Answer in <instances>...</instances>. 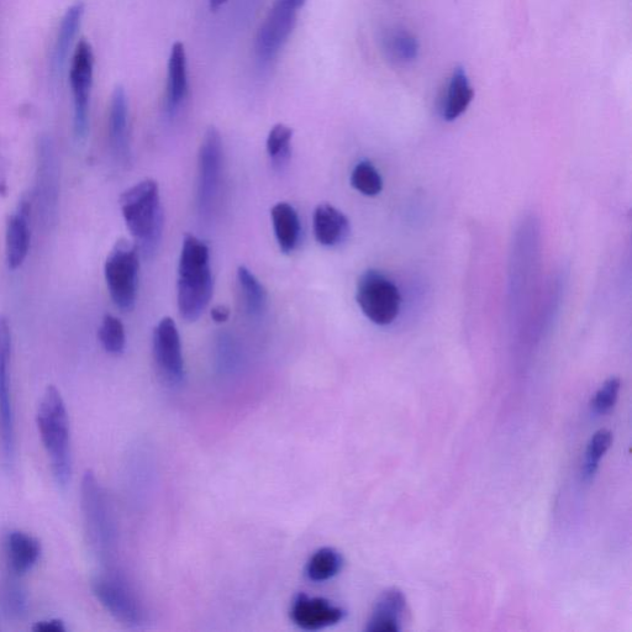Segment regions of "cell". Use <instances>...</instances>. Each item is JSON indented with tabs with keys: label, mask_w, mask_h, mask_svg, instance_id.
<instances>
[{
	"label": "cell",
	"mask_w": 632,
	"mask_h": 632,
	"mask_svg": "<svg viewBox=\"0 0 632 632\" xmlns=\"http://www.w3.org/2000/svg\"><path fill=\"white\" fill-rule=\"evenodd\" d=\"M81 503L89 544L100 560L107 562L117 547V529L107 493L92 471L84 473Z\"/></svg>",
	"instance_id": "obj_4"
},
{
	"label": "cell",
	"mask_w": 632,
	"mask_h": 632,
	"mask_svg": "<svg viewBox=\"0 0 632 632\" xmlns=\"http://www.w3.org/2000/svg\"><path fill=\"white\" fill-rule=\"evenodd\" d=\"M293 130L284 124L273 126L268 134L267 154L272 165L281 170L287 165L292 155Z\"/></svg>",
	"instance_id": "obj_26"
},
{
	"label": "cell",
	"mask_w": 632,
	"mask_h": 632,
	"mask_svg": "<svg viewBox=\"0 0 632 632\" xmlns=\"http://www.w3.org/2000/svg\"><path fill=\"white\" fill-rule=\"evenodd\" d=\"M140 251L135 242L120 240L104 265L105 281L113 303L123 312L135 308L139 293Z\"/></svg>",
	"instance_id": "obj_5"
},
{
	"label": "cell",
	"mask_w": 632,
	"mask_h": 632,
	"mask_svg": "<svg viewBox=\"0 0 632 632\" xmlns=\"http://www.w3.org/2000/svg\"><path fill=\"white\" fill-rule=\"evenodd\" d=\"M237 281H239L242 294H244L247 313L254 318L261 316L267 307V291L263 284L245 266H240L237 270Z\"/></svg>",
	"instance_id": "obj_24"
},
{
	"label": "cell",
	"mask_w": 632,
	"mask_h": 632,
	"mask_svg": "<svg viewBox=\"0 0 632 632\" xmlns=\"http://www.w3.org/2000/svg\"><path fill=\"white\" fill-rule=\"evenodd\" d=\"M407 610V599L397 588L388 589L379 597L366 630L368 632H398Z\"/></svg>",
	"instance_id": "obj_18"
},
{
	"label": "cell",
	"mask_w": 632,
	"mask_h": 632,
	"mask_svg": "<svg viewBox=\"0 0 632 632\" xmlns=\"http://www.w3.org/2000/svg\"><path fill=\"white\" fill-rule=\"evenodd\" d=\"M345 610L323 598H310L300 594L294 600L292 620L300 629L316 631L339 624L345 618Z\"/></svg>",
	"instance_id": "obj_14"
},
{
	"label": "cell",
	"mask_w": 632,
	"mask_h": 632,
	"mask_svg": "<svg viewBox=\"0 0 632 632\" xmlns=\"http://www.w3.org/2000/svg\"><path fill=\"white\" fill-rule=\"evenodd\" d=\"M109 142L115 160L120 165H128L131 158L129 103L123 87L114 89L112 102H110Z\"/></svg>",
	"instance_id": "obj_16"
},
{
	"label": "cell",
	"mask_w": 632,
	"mask_h": 632,
	"mask_svg": "<svg viewBox=\"0 0 632 632\" xmlns=\"http://www.w3.org/2000/svg\"><path fill=\"white\" fill-rule=\"evenodd\" d=\"M351 184L357 192L367 197H376L383 189V179L370 161L357 163L351 173Z\"/></svg>",
	"instance_id": "obj_28"
},
{
	"label": "cell",
	"mask_w": 632,
	"mask_h": 632,
	"mask_svg": "<svg viewBox=\"0 0 632 632\" xmlns=\"http://www.w3.org/2000/svg\"><path fill=\"white\" fill-rule=\"evenodd\" d=\"M474 97L473 88L465 70L457 68L451 77L449 88H447L442 114L447 121H454L460 118L467 108L470 107Z\"/></svg>",
	"instance_id": "obj_23"
},
{
	"label": "cell",
	"mask_w": 632,
	"mask_h": 632,
	"mask_svg": "<svg viewBox=\"0 0 632 632\" xmlns=\"http://www.w3.org/2000/svg\"><path fill=\"white\" fill-rule=\"evenodd\" d=\"M188 91L187 54L183 42L173 44L168 59L167 109L175 114Z\"/></svg>",
	"instance_id": "obj_21"
},
{
	"label": "cell",
	"mask_w": 632,
	"mask_h": 632,
	"mask_svg": "<svg viewBox=\"0 0 632 632\" xmlns=\"http://www.w3.org/2000/svg\"><path fill=\"white\" fill-rule=\"evenodd\" d=\"M210 250L194 235L184 236L178 265L177 304L181 318L197 321L213 297Z\"/></svg>",
	"instance_id": "obj_1"
},
{
	"label": "cell",
	"mask_w": 632,
	"mask_h": 632,
	"mask_svg": "<svg viewBox=\"0 0 632 632\" xmlns=\"http://www.w3.org/2000/svg\"><path fill=\"white\" fill-rule=\"evenodd\" d=\"M12 328L7 316L0 315V452L4 466L12 468L15 458V423L12 400Z\"/></svg>",
	"instance_id": "obj_7"
},
{
	"label": "cell",
	"mask_w": 632,
	"mask_h": 632,
	"mask_svg": "<svg viewBox=\"0 0 632 632\" xmlns=\"http://www.w3.org/2000/svg\"><path fill=\"white\" fill-rule=\"evenodd\" d=\"M281 2L291 5L292 8L299 10L303 7L307 0H281Z\"/></svg>",
	"instance_id": "obj_36"
},
{
	"label": "cell",
	"mask_w": 632,
	"mask_h": 632,
	"mask_svg": "<svg viewBox=\"0 0 632 632\" xmlns=\"http://www.w3.org/2000/svg\"><path fill=\"white\" fill-rule=\"evenodd\" d=\"M8 182L7 171H5V165L2 155H0V196H7Z\"/></svg>",
	"instance_id": "obj_35"
},
{
	"label": "cell",
	"mask_w": 632,
	"mask_h": 632,
	"mask_svg": "<svg viewBox=\"0 0 632 632\" xmlns=\"http://www.w3.org/2000/svg\"><path fill=\"white\" fill-rule=\"evenodd\" d=\"M225 3H228V0H209L210 9L212 10H218Z\"/></svg>",
	"instance_id": "obj_37"
},
{
	"label": "cell",
	"mask_w": 632,
	"mask_h": 632,
	"mask_svg": "<svg viewBox=\"0 0 632 632\" xmlns=\"http://www.w3.org/2000/svg\"><path fill=\"white\" fill-rule=\"evenodd\" d=\"M35 200L42 223H54L60 194V166L54 142L46 135L38 141Z\"/></svg>",
	"instance_id": "obj_10"
},
{
	"label": "cell",
	"mask_w": 632,
	"mask_h": 632,
	"mask_svg": "<svg viewBox=\"0 0 632 632\" xmlns=\"http://www.w3.org/2000/svg\"><path fill=\"white\" fill-rule=\"evenodd\" d=\"M313 229L321 246L336 247L344 244L351 233L350 220L334 205L319 204L314 210Z\"/></svg>",
	"instance_id": "obj_17"
},
{
	"label": "cell",
	"mask_w": 632,
	"mask_h": 632,
	"mask_svg": "<svg viewBox=\"0 0 632 632\" xmlns=\"http://www.w3.org/2000/svg\"><path fill=\"white\" fill-rule=\"evenodd\" d=\"M210 315H212V319L215 323L224 324L230 318V309L226 307V305H217V307L212 309Z\"/></svg>",
	"instance_id": "obj_34"
},
{
	"label": "cell",
	"mask_w": 632,
	"mask_h": 632,
	"mask_svg": "<svg viewBox=\"0 0 632 632\" xmlns=\"http://www.w3.org/2000/svg\"><path fill=\"white\" fill-rule=\"evenodd\" d=\"M36 418L42 444L49 456L52 476L57 486L66 488L72 477L70 419L65 400L55 386L46 388Z\"/></svg>",
	"instance_id": "obj_3"
},
{
	"label": "cell",
	"mask_w": 632,
	"mask_h": 632,
	"mask_svg": "<svg viewBox=\"0 0 632 632\" xmlns=\"http://www.w3.org/2000/svg\"><path fill=\"white\" fill-rule=\"evenodd\" d=\"M387 49L395 60L399 62H412L418 57L419 42L407 31H395L387 39Z\"/></svg>",
	"instance_id": "obj_31"
},
{
	"label": "cell",
	"mask_w": 632,
	"mask_h": 632,
	"mask_svg": "<svg viewBox=\"0 0 632 632\" xmlns=\"http://www.w3.org/2000/svg\"><path fill=\"white\" fill-rule=\"evenodd\" d=\"M621 383L619 378H610L600 387L593 400L594 413L608 414L618 400Z\"/></svg>",
	"instance_id": "obj_32"
},
{
	"label": "cell",
	"mask_w": 632,
	"mask_h": 632,
	"mask_svg": "<svg viewBox=\"0 0 632 632\" xmlns=\"http://www.w3.org/2000/svg\"><path fill=\"white\" fill-rule=\"evenodd\" d=\"M152 350L157 370L168 383L179 384L184 378L181 336L175 320L166 316L156 325L152 335Z\"/></svg>",
	"instance_id": "obj_13"
},
{
	"label": "cell",
	"mask_w": 632,
	"mask_h": 632,
	"mask_svg": "<svg viewBox=\"0 0 632 632\" xmlns=\"http://www.w3.org/2000/svg\"><path fill=\"white\" fill-rule=\"evenodd\" d=\"M344 566L341 553L331 547H324L314 553L307 565V576L313 582H325L334 578Z\"/></svg>",
	"instance_id": "obj_25"
},
{
	"label": "cell",
	"mask_w": 632,
	"mask_h": 632,
	"mask_svg": "<svg viewBox=\"0 0 632 632\" xmlns=\"http://www.w3.org/2000/svg\"><path fill=\"white\" fill-rule=\"evenodd\" d=\"M94 55L92 46L84 39L78 42L73 54L70 81L73 94V134L77 142H84L89 131V102L93 86Z\"/></svg>",
	"instance_id": "obj_8"
},
{
	"label": "cell",
	"mask_w": 632,
	"mask_h": 632,
	"mask_svg": "<svg viewBox=\"0 0 632 632\" xmlns=\"http://www.w3.org/2000/svg\"><path fill=\"white\" fill-rule=\"evenodd\" d=\"M83 14L84 4L78 2L68 8L66 14L63 15L51 61L52 75L56 78H60L65 71L73 42H75L79 28H81Z\"/></svg>",
	"instance_id": "obj_19"
},
{
	"label": "cell",
	"mask_w": 632,
	"mask_h": 632,
	"mask_svg": "<svg viewBox=\"0 0 632 632\" xmlns=\"http://www.w3.org/2000/svg\"><path fill=\"white\" fill-rule=\"evenodd\" d=\"M30 210V200L23 198L17 210L8 218L7 231H5V254H7V265L10 271L19 270L29 255Z\"/></svg>",
	"instance_id": "obj_15"
},
{
	"label": "cell",
	"mask_w": 632,
	"mask_h": 632,
	"mask_svg": "<svg viewBox=\"0 0 632 632\" xmlns=\"http://www.w3.org/2000/svg\"><path fill=\"white\" fill-rule=\"evenodd\" d=\"M5 553L10 572L19 577L28 573L38 563L41 545L34 536L19 530L12 531L5 539Z\"/></svg>",
	"instance_id": "obj_20"
},
{
	"label": "cell",
	"mask_w": 632,
	"mask_h": 632,
	"mask_svg": "<svg viewBox=\"0 0 632 632\" xmlns=\"http://www.w3.org/2000/svg\"><path fill=\"white\" fill-rule=\"evenodd\" d=\"M119 203L140 255L151 258L160 247L165 225L157 182L154 179H145L135 184L121 194Z\"/></svg>",
	"instance_id": "obj_2"
},
{
	"label": "cell",
	"mask_w": 632,
	"mask_h": 632,
	"mask_svg": "<svg viewBox=\"0 0 632 632\" xmlns=\"http://www.w3.org/2000/svg\"><path fill=\"white\" fill-rule=\"evenodd\" d=\"M33 630L35 632H65L67 631L65 623L59 619H50L39 621L36 623Z\"/></svg>",
	"instance_id": "obj_33"
},
{
	"label": "cell",
	"mask_w": 632,
	"mask_h": 632,
	"mask_svg": "<svg viewBox=\"0 0 632 632\" xmlns=\"http://www.w3.org/2000/svg\"><path fill=\"white\" fill-rule=\"evenodd\" d=\"M223 141L217 128L210 126L200 145L198 160V209L207 217L214 209L223 175Z\"/></svg>",
	"instance_id": "obj_9"
},
{
	"label": "cell",
	"mask_w": 632,
	"mask_h": 632,
	"mask_svg": "<svg viewBox=\"0 0 632 632\" xmlns=\"http://www.w3.org/2000/svg\"><path fill=\"white\" fill-rule=\"evenodd\" d=\"M356 299L362 313L379 326L392 324L402 305L398 287L381 272L373 270L363 273L358 281Z\"/></svg>",
	"instance_id": "obj_6"
},
{
	"label": "cell",
	"mask_w": 632,
	"mask_h": 632,
	"mask_svg": "<svg viewBox=\"0 0 632 632\" xmlns=\"http://www.w3.org/2000/svg\"><path fill=\"white\" fill-rule=\"evenodd\" d=\"M99 341L110 355L123 354L126 345L125 328L117 316L107 314L100 324Z\"/></svg>",
	"instance_id": "obj_27"
},
{
	"label": "cell",
	"mask_w": 632,
	"mask_h": 632,
	"mask_svg": "<svg viewBox=\"0 0 632 632\" xmlns=\"http://www.w3.org/2000/svg\"><path fill=\"white\" fill-rule=\"evenodd\" d=\"M271 218L279 250L283 254H292L297 250L302 234L296 208L286 202L277 203L271 209Z\"/></svg>",
	"instance_id": "obj_22"
},
{
	"label": "cell",
	"mask_w": 632,
	"mask_h": 632,
	"mask_svg": "<svg viewBox=\"0 0 632 632\" xmlns=\"http://www.w3.org/2000/svg\"><path fill=\"white\" fill-rule=\"evenodd\" d=\"M92 589L100 604L121 624L139 626L144 621L145 613L138 597L118 574H99L93 579Z\"/></svg>",
	"instance_id": "obj_11"
},
{
	"label": "cell",
	"mask_w": 632,
	"mask_h": 632,
	"mask_svg": "<svg viewBox=\"0 0 632 632\" xmlns=\"http://www.w3.org/2000/svg\"><path fill=\"white\" fill-rule=\"evenodd\" d=\"M0 605L4 613L12 619H21L28 610V597L24 588L14 578L9 579L2 589Z\"/></svg>",
	"instance_id": "obj_30"
},
{
	"label": "cell",
	"mask_w": 632,
	"mask_h": 632,
	"mask_svg": "<svg viewBox=\"0 0 632 632\" xmlns=\"http://www.w3.org/2000/svg\"><path fill=\"white\" fill-rule=\"evenodd\" d=\"M612 442L613 435L608 430H599L593 435L587 447L586 460H584L583 477L586 481H591L597 473L599 463L612 446Z\"/></svg>",
	"instance_id": "obj_29"
},
{
	"label": "cell",
	"mask_w": 632,
	"mask_h": 632,
	"mask_svg": "<svg viewBox=\"0 0 632 632\" xmlns=\"http://www.w3.org/2000/svg\"><path fill=\"white\" fill-rule=\"evenodd\" d=\"M298 10L281 0H275L273 7L258 30L255 51L258 60L270 62L279 54L297 23Z\"/></svg>",
	"instance_id": "obj_12"
}]
</instances>
